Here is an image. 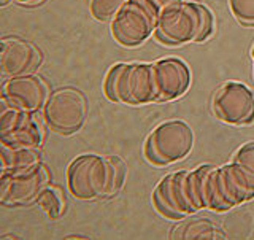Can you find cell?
Masks as SVG:
<instances>
[{"label":"cell","instance_id":"6da1fadb","mask_svg":"<svg viewBox=\"0 0 254 240\" xmlns=\"http://www.w3.org/2000/svg\"><path fill=\"white\" fill-rule=\"evenodd\" d=\"M105 92L119 103H146L156 99L153 66L148 64H116L107 75Z\"/></svg>","mask_w":254,"mask_h":240},{"label":"cell","instance_id":"7a4b0ae2","mask_svg":"<svg viewBox=\"0 0 254 240\" xmlns=\"http://www.w3.org/2000/svg\"><path fill=\"white\" fill-rule=\"evenodd\" d=\"M194 143L190 127L183 121H167L157 126L146 142V156L154 164H170L185 158Z\"/></svg>","mask_w":254,"mask_h":240},{"label":"cell","instance_id":"3957f363","mask_svg":"<svg viewBox=\"0 0 254 240\" xmlns=\"http://www.w3.org/2000/svg\"><path fill=\"white\" fill-rule=\"evenodd\" d=\"M86 102L78 91L64 87L54 91L45 103L43 118L51 131L67 135L79 131L84 123Z\"/></svg>","mask_w":254,"mask_h":240},{"label":"cell","instance_id":"277c9868","mask_svg":"<svg viewBox=\"0 0 254 240\" xmlns=\"http://www.w3.org/2000/svg\"><path fill=\"white\" fill-rule=\"evenodd\" d=\"M154 204L169 218H180L198 210L192 189V173L183 170L167 175L154 191Z\"/></svg>","mask_w":254,"mask_h":240},{"label":"cell","instance_id":"5b68a950","mask_svg":"<svg viewBox=\"0 0 254 240\" xmlns=\"http://www.w3.org/2000/svg\"><path fill=\"white\" fill-rule=\"evenodd\" d=\"M157 14L146 0H129L113 21V35L121 45L135 46L149 37Z\"/></svg>","mask_w":254,"mask_h":240},{"label":"cell","instance_id":"8992f818","mask_svg":"<svg viewBox=\"0 0 254 240\" xmlns=\"http://www.w3.org/2000/svg\"><path fill=\"white\" fill-rule=\"evenodd\" d=\"M157 34L164 42L181 45L198 40L200 34V14L198 3L178 2L165 8L157 16Z\"/></svg>","mask_w":254,"mask_h":240},{"label":"cell","instance_id":"52a82bcc","mask_svg":"<svg viewBox=\"0 0 254 240\" xmlns=\"http://www.w3.org/2000/svg\"><path fill=\"white\" fill-rule=\"evenodd\" d=\"M107 161L95 155L75 159L68 167V188L71 194L83 201L107 196Z\"/></svg>","mask_w":254,"mask_h":240},{"label":"cell","instance_id":"ba28073f","mask_svg":"<svg viewBox=\"0 0 254 240\" xmlns=\"http://www.w3.org/2000/svg\"><path fill=\"white\" fill-rule=\"evenodd\" d=\"M213 110L227 124L250 123L254 118V95L245 84L229 81L214 94Z\"/></svg>","mask_w":254,"mask_h":240},{"label":"cell","instance_id":"9c48e42d","mask_svg":"<svg viewBox=\"0 0 254 240\" xmlns=\"http://www.w3.org/2000/svg\"><path fill=\"white\" fill-rule=\"evenodd\" d=\"M48 173L42 165L21 170H5L0 185V201L3 204H22L42 191Z\"/></svg>","mask_w":254,"mask_h":240},{"label":"cell","instance_id":"30bf717a","mask_svg":"<svg viewBox=\"0 0 254 240\" xmlns=\"http://www.w3.org/2000/svg\"><path fill=\"white\" fill-rule=\"evenodd\" d=\"M0 140L6 148H37L42 134L29 111L8 108L0 118Z\"/></svg>","mask_w":254,"mask_h":240},{"label":"cell","instance_id":"8fae6325","mask_svg":"<svg viewBox=\"0 0 254 240\" xmlns=\"http://www.w3.org/2000/svg\"><path fill=\"white\" fill-rule=\"evenodd\" d=\"M2 97L10 108L32 113L43 105L45 87L38 78L32 75L13 77L3 84Z\"/></svg>","mask_w":254,"mask_h":240},{"label":"cell","instance_id":"7c38bea8","mask_svg":"<svg viewBox=\"0 0 254 240\" xmlns=\"http://www.w3.org/2000/svg\"><path fill=\"white\" fill-rule=\"evenodd\" d=\"M153 74L157 100L177 99L189 86V70L180 59L169 58L156 62L153 66Z\"/></svg>","mask_w":254,"mask_h":240},{"label":"cell","instance_id":"4fadbf2b","mask_svg":"<svg viewBox=\"0 0 254 240\" xmlns=\"http://www.w3.org/2000/svg\"><path fill=\"white\" fill-rule=\"evenodd\" d=\"M192 189L198 209L229 210L230 205L221 193L218 169L213 165H200L192 172Z\"/></svg>","mask_w":254,"mask_h":240},{"label":"cell","instance_id":"5bb4252c","mask_svg":"<svg viewBox=\"0 0 254 240\" xmlns=\"http://www.w3.org/2000/svg\"><path fill=\"white\" fill-rule=\"evenodd\" d=\"M221 193L230 207L248 201L254 196V175L237 162L218 169Z\"/></svg>","mask_w":254,"mask_h":240},{"label":"cell","instance_id":"9a60e30c","mask_svg":"<svg viewBox=\"0 0 254 240\" xmlns=\"http://www.w3.org/2000/svg\"><path fill=\"white\" fill-rule=\"evenodd\" d=\"M35 51L19 38H3L0 50V67L6 77H21L34 66Z\"/></svg>","mask_w":254,"mask_h":240},{"label":"cell","instance_id":"2e32d148","mask_svg":"<svg viewBox=\"0 0 254 240\" xmlns=\"http://www.w3.org/2000/svg\"><path fill=\"white\" fill-rule=\"evenodd\" d=\"M2 164L5 170H21L38 165L35 148H6L2 147Z\"/></svg>","mask_w":254,"mask_h":240},{"label":"cell","instance_id":"e0dca14e","mask_svg":"<svg viewBox=\"0 0 254 240\" xmlns=\"http://www.w3.org/2000/svg\"><path fill=\"white\" fill-rule=\"evenodd\" d=\"M129 0H89L91 14L100 22L115 21L118 13Z\"/></svg>","mask_w":254,"mask_h":240},{"label":"cell","instance_id":"ac0fdd59","mask_svg":"<svg viewBox=\"0 0 254 240\" xmlns=\"http://www.w3.org/2000/svg\"><path fill=\"white\" fill-rule=\"evenodd\" d=\"M175 237L177 239H222L224 236L219 234L208 221H192L181 228H177Z\"/></svg>","mask_w":254,"mask_h":240},{"label":"cell","instance_id":"d6986e66","mask_svg":"<svg viewBox=\"0 0 254 240\" xmlns=\"http://www.w3.org/2000/svg\"><path fill=\"white\" fill-rule=\"evenodd\" d=\"M37 204L50 218H59L61 213L64 210V201L62 196L58 189L54 188H46L40 191V194L37 196Z\"/></svg>","mask_w":254,"mask_h":240},{"label":"cell","instance_id":"ffe728a7","mask_svg":"<svg viewBox=\"0 0 254 240\" xmlns=\"http://www.w3.org/2000/svg\"><path fill=\"white\" fill-rule=\"evenodd\" d=\"M107 172H108L107 196L116 194L124 183V175H126L124 162L119 158H108L107 159Z\"/></svg>","mask_w":254,"mask_h":240},{"label":"cell","instance_id":"44dd1931","mask_svg":"<svg viewBox=\"0 0 254 240\" xmlns=\"http://www.w3.org/2000/svg\"><path fill=\"white\" fill-rule=\"evenodd\" d=\"M230 11L243 24H254V0H229Z\"/></svg>","mask_w":254,"mask_h":240},{"label":"cell","instance_id":"7402d4cb","mask_svg":"<svg viewBox=\"0 0 254 240\" xmlns=\"http://www.w3.org/2000/svg\"><path fill=\"white\" fill-rule=\"evenodd\" d=\"M234 162L242 165L246 172L254 175V143H246V145L238 150Z\"/></svg>","mask_w":254,"mask_h":240},{"label":"cell","instance_id":"603a6c76","mask_svg":"<svg viewBox=\"0 0 254 240\" xmlns=\"http://www.w3.org/2000/svg\"><path fill=\"white\" fill-rule=\"evenodd\" d=\"M198 14H200V34H198V40H205L213 29V18L208 8H205L203 5H198Z\"/></svg>","mask_w":254,"mask_h":240},{"label":"cell","instance_id":"cb8c5ba5","mask_svg":"<svg viewBox=\"0 0 254 240\" xmlns=\"http://www.w3.org/2000/svg\"><path fill=\"white\" fill-rule=\"evenodd\" d=\"M146 2L149 3V6L153 8V10L156 11V14L159 16L161 14V11H164L165 8H169L175 3L178 2H183V0H146Z\"/></svg>","mask_w":254,"mask_h":240},{"label":"cell","instance_id":"d4e9b609","mask_svg":"<svg viewBox=\"0 0 254 240\" xmlns=\"http://www.w3.org/2000/svg\"><path fill=\"white\" fill-rule=\"evenodd\" d=\"M19 3H34V2H40V0H16Z\"/></svg>","mask_w":254,"mask_h":240},{"label":"cell","instance_id":"484cf974","mask_svg":"<svg viewBox=\"0 0 254 240\" xmlns=\"http://www.w3.org/2000/svg\"><path fill=\"white\" fill-rule=\"evenodd\" d=\"M253 56H254V51H253Z\"/></svg>","mask_w":254,"mask_h":240},{"label":"cell","instance_id":"4316f807","mask_svg":"<svg viewBox=\"0 0 254 240\" xmlns=\"http://www.w3.org/2000/svg\"><path fill=\"white\" fill-rule=\"evenodd\" d=\"M253 59H254V56H253Z\"/></svg>","mask_w":254,"mask_h":240}]
</instances>
